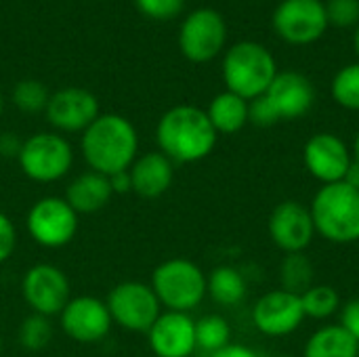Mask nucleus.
I'll use <instances>...</instances> for the list:
<instances>
[{
    "instance_id": "nucleus-1",
    "label": "nucleus",
    "mask_w": 359,
    "mask_h": 357,
    "mask_svg": "<svg viewBox=\"0 0 359 357\" xmlns=\"http://www.w3.org/2000/svg\"><path fill=\"white\" fill-rule=\"evenodd\" d=\"M217 139L219 135L212 128L206 109L187 103L164 112L156 126L158 151L175 164H194L208 158Z\"/></svg>"
},
{
    "instance_id": "nucleus-2",
    "label": "nucleus",
    "mask_w": 359,
    "mask_h": 357,
    "mask_svg": "<svg viewBox=\"0 0 359 357\" xmlns=\"http://www.w3.org/2000/svg\"><path fill=\"white\" fill-rule=\"evenodd\" d=\"M82 156L88 170L111 177L128 170L139 156V133L135 124L120 114H99V118L82 133Z\"/></svg>"
},
{
    "instance_id": "nucleus-3",
    "label": "nucleus",
    "mask_w": 359,
    "mask_h": 357,
    "mask_svg": "<svg viewBox=\"0 0 359 357\" xmlns=\"http://www.w3.org/2000/svg\"><path fill=\"white\" fill-rule=\"evenodd\" d=\"M311 221L316 236L330 244L359 242V191L345 181L322 185L311 204Z\"/></svg>"
},
{
    "instance_id": "nucleus-4",
    "label": "nucleus",
    "mask_w": 359,
    "mask_h": 357,
    "mask_svg": "<svg viewBox=\"0 0 359 357\" xmlns=\"http://www.w3.org/2000/svg\"><path fill=\"white\" fill-rule=\"evenodd\" d=\"M151 290L166 311L189 314L208 295V280L202 267L189 259L172 257L151 271Z\"/></svg>"
},
{
    "instance_id": "nucleus-5",
    "label": "nucleus",
    "mask_w": 359,
    "mask_h": 357,
    "mask_svg": "<svg viewBox=\"0 0 359 357\" xmlns=\"http://www.w3.org/2000/svg\"><path fill=\"white\" fill-rule=\"evenodd\" d=\"M278 76L273 55L259 42L244 40L233 44L223 59V80L229 93L252 101L269 88Z\"/></svg>"
},
{
    "instance_id": "nucleus-6",
    "label": "nucleus",
    "mask_w": 359,
    "mask_h": 357,
    "mask_svg": "<svg viewBox=\"0 0 359 357\" xmlns=\"http://www.w3.org/2000/svg\"><path fill=\"white\" fill-rule=\"evenodd\" d=\"M17 162L29 181L57 183L72 170L74 149L61 133L44 130L23 139Z\"/></svg>"
},
{
    "instance_id": "nucleus-7",
    "label": "nucleus",
    "mask_w": 359,
    "mask_h": 357,
    "mask_svg": "<svg viewBox=\"0 0 359 357\" xmlns=\"http://www.w3.org/2000/svg\"><path fill=\"white\" fill-rule=\"evenodd\" d=\"M78 213L61 196H44L36 200L25 215L29 238L42 248H63L78 234Z\"/></svg>"
},
{
    "instance_id": "nucleus-8",
    "label": "nucleus",
    "mask_w": 359,
    "mask_h": 357,
    "mask_svg": "<svg viewBox=\"0 0 359 357\" xmlns=\"http://www.w3.org/2000/svg\"><path fill=\"white\" fill-rule=\"evenodd\" d=\"M105 303L114 324H118L128 332L147 335V330L162 314V305L156 292L151 290V286L137 280H126L116 284L109 290Z\"/></svg>"
},
{
    "instance_id": "nucleus-9",
    "label": "nucleus",
    "mask_w": 359,
    "mask_h": 357,
    "mask_svg": "<svg viewBox=\"0 0 359 357\" xmlns=\"http://www.w3.org/2000/svg\"><path fill=\"white\" fill-rule=\"evenodd\" d=\"M21 295L32 314L46 318L59 316L72 299V286L63 269L53 263H36L27 267L21 280Z\"/></svg>"
},
{
    "instance_id": "nucleus-10",
    "label": "nucleus",
    "mask_w": 359,
    "mask_h": 357,
    "mask_svg": "<svg viewBox=\"0 0 359 357\" xmlns=\"http://www.w3.org/2000/svg\"><path fill=\"white\" fill-rule=\"evenodd\" d=\"M276 34L294 46H305L324 36L328 17L322 0H282L273 11Z\"/></svg>"
},
{
    "instance_id": "nucleus-11",
    "label": "nucleus",
    "mask_w": 359,
    "mask_h": 357,
    "mask_svg": "<svg viewBox=\"0 0 359 357\" xmlns=\"http://www.w3.org/2000/svg\"><path fill=\"white\" fill-rule=\"evenodd\" d=\"M227 40L225 19L215 8H196L189 13L179 29V48L185 59L206 63L215 59Z\"/></svg>"
},
{
    "instance_id": "nucleus-12",
    "label": "nucleus",
    "mask_w": 359,
    "mask_h": 357,
    "mask_svg": "<svg viewBox=\"0 0 359 357\" xmlns=\"http://www.w3.org/2000/svg\"><path fill=\"white\" fill-rule=\"evenodd\" d=\"M59 326L72 341L95 345L109 335L114 320L105 301L93 295H80L72 297L69 303L63 307V311L59 314Z\"/></svg>"
},
{
    "instance_id": "nucleus-13",
    "label": "nucleus",
    "mask_w": 359,
    "mask_h": 357,
    "mask_svg": "<svg viewBox=\"0 0 359 357\" xmlns=\"http://www.w3.org/2000/svg\"><path fill=\"white\" fill-rule=\"evenodd\" d=\"M250 318L255 328L271 339H280L297 332L307 320L303 311L301 295L288 292L284 288H273L265 292L255 303Z\"/></svg>"
},
{
    "instance_id": "nucleus-14",
    "label": "nucleus",
    "mask_w": 359,
    "mask_h": 357,
    "mask_svg": "<svg viewBox=\"0 0 359 357\" xmlns=\"http://www.w3.org/2000/svg\"><path fill=\"white\" fill-rule=\"evenodd\" d=\"M303 164L305 170L322 185L345 181V175L353 164L351 147L334 133L311 135L303 147Z\"/></svg>"
},
{
    "instance_id": "nucleus-15",
    "label": "nucleus",
    "mask_w": 359,
    "mask_h": 357,
    "mask_svg": "<svg viewBox=\"0 0 359 357\" xmlns=\"http://www.w3.org/2000/svg\"><path fill=\"white\" fill-rule=\"evenodd\" d=\"M267 229H269V240L284 255L305 252L316 238V227L311 221L309 206L299 200L280 202L269 215Z\"/></svg>"
},
{
    "instance_id": "nucleus-16",
    "label": "nucleus",
    "mask_w": 359,
    "mask_h": 357,
    "mask_svg": "<svg viewBox=\"0 0 359 357\" xmlns=\"http://www.w3.org/2000/svg\"><path fill=\"white\" fill-rule=\"evenodd\" d=\"M97 97L80 86H65L50 93L44 116L59 133H84L99 118Z\"/></svg>"
},
{
    "instance_id": "nucleus-17",
    "label": "nucleus",
    "mask_w": 359,
    "mask_h": 357,
    "mask_svg": "<svg viewBox=\"0 0 359 357\" xmlns=\"http://www.w3.org/2000/svg\"><path fill=\"white\" fill-rule=\"evenodd\" d=\"M147 343L156 357H191L196 345V320L181 311H162L147 330Z\"/></svg>"
},
{
    "instance_id": "nucleus-18",
    "label": "nucleus",
    "mask_w": 359,
    "mask_h": 357,
    "mask_svg": "<svg viewBox=\"0 0 359 357\" xmlns=\"http://www.w3.org/2000/svg\"><path fill=\"white\" fill-rule=\"evenodd\" d=\"M265 99L278 120H299L311 109L316 101V88L301 72H278L265 90Z\"/></svg>"
},
{
    "instance_id": "nucleus-19",
    "label": "nucleus",
    "mask_w": 359,
    "mask_h": 357,
    "mask_svg": "<svg viewBox=\"0 0 359 357\" xmlns=\"http://www.w3.org/2000/svg\"><path fill=\"white\" fill-rule=\"evenodd\" d=\"M128 173L133 191L139 198L156 200L164 196L175 181V162L168 160L162 151H145L137 156Z\"/></svg>"
},
{
    "instance_id": "nucleus-20",
    "label": "nucleus",
    "mask_w": 359,
    "mask_h": 357,
    "mask_svg": "<svg viewBox=\"0 0 359 357\" xmlns=\"http://www.w3.org/2000/svg\"><path fill=\"white\" fill-rule=\"evenodd\" d=\"M111 196L114 189L109 177L95 170H84L67 183L63 198L78 215H95L109 204Z\"/></svg>"
},
{
    "instance_id": "nucleus-21",
    "label": "nucleus",
    "mask_w": 359,
    "mask_h": 357,
    "mask_svg": "<svg viewBox=\"0 0 359 357\" xmlns=\"http://www.w3.org/2000/svg\"><path fill=\"white\" fill-rule=\"evenodd\" d=\"M206 116L217 135H236L248 124V101L229 90L219 93L210 101Z\"/></svg>"
},
{
    "instance_id": "nucleus-22",
    "label": "nucleus",
    "mask_w": 359,
    "mask_h": 357,
    "mask_svg": "<svg viewBox=\"0 0 359 357\" xmlns=\"http://www.w3.org/2000/svg\"><path fill=\"white\" fill-rule=\"evenodd\" d=\"M358 341L341 324H326L307 339L303 357H358Z\"/></svg>"
},
{
    "instance_id": "nucleus-23",
    "label": "nucleus",
    "mask_w": 359,
    "mask_h": 357,
    "mask_svg": "<svg viewBox=\"0 0 359 357\" xmlns=\"http://www.w3.org/2000/svg\"><path fill=\"white\" fill-rule=\"evenodd\" d=\"M208 295L215 303L223 307H236L246 299L248 284L244 274L233 265H219L208 276Z\"/></svg>"
},
{
    "instance_id": "nucleus-24",
    "label": "nucleus",
    "mask_w": 359,
    "mask_h": 357,
    "mask_svg": "<svg viewBox=\"0 0 359 357\" xmlns=\"http://www.w3.org/2000/svg\"><path fill=\"white\" fill-rule=\"evenodd\" d=\"M313 263L305 252H290L284 255L280 263V288L303 295L313 286Z\"/></svg>"
},
{
    "instance_id": "nucleus-25",
    "label": "nucleus",
    "mask_w": 359,
    "mask_h": 357,
    "mask_svg": "<svg viewBox=\"0 0 359 357\" xmlns=\"http://www.w3.org/2000/svg\"><path fill=\"white\" fill-rule=\"evenodd\" d=\"M231 343V326L219 314H208L196 320V345L208 356Z\"/></svg>"
},
{
    "instance_id": "nucleus-26",
    "label": "nucleus",
    "mask_w": 359,
    "mask_h": 357,
    "mask_svg": "<svg viewBox=\"0 0 359 357\" xmlns=\"http://www.w3.org/2000/svg\"><path fill=\"white\" fill-rule=\"evenodd\" d=\"M301 301H303L305 318H311V320H328L334 314H339L343 305L339 290L326 284H313L309 290L301 295Z\"/></svg>"
},
{
    "instance_id": "nucleus-27",
    "label": "nucleus",
    "mask_w": 359,
    "mask_h": 357,
    "mask_svg": "<svg viewBox=\"0 0 359 357\" xmlns=\"http://www.w3.org/2000/svg\"><path fill=\"white\" fill-rule=\"evenodd\" d=\"M17 341L25 351H42L53 341V322L46 316L29 314L17 330Z\"/></svg>"
},
{
    "instance_id": "nucleus-28",
    "label": "nucleus",
    "mask_w": 359,
    "mask_h": 357,
    "mask_svg": "<svg viewBox=\"0 0 359 357\" xmlns=\"http://www.w3.org/2000/svg\"><path fill=\"white\" fill-rule=\"evenodd\" d=\"M332 99L349 112H359V63L345 65L332 78Z\"/></svg>"
},
{
    "instance_id": "nucleus-29",
    "label": "nucleus",
    "mask_w": 359,
    "mask_h": 357,
    "mask_svg": "<svg viewBox=\"0 0 359 357\" xmlns=\"http://www.w3.org/2000/svg\"><path fill=\"white\" fill-rule=\"evenodd\" d=\"M50 99L48 88L38 82V80H21L13 86L11 93V101L15 103V107H19L23 114H40L46 109Z\"/></svg>"
},
{
    "instance_id": "nucleus-30",
    "label": "nucleus",
    "mask_w": 359,
    "mask_h": 357,
    "mask_svg": "<svg viewBox=\"0 0 359 357\" xmlns=\"http://www.w3.org/2000/svg\"><path fill=\"white\" fill-rule=\"evenodd\" d=\"M328 23L337 27H358L359 0H328L324 2Z\"/></svg>"
},
{
    "instance_id": "nucleus-31",
    "label": "nucleus",
    "mask_w": 359,
    "mask_h": 357,
    "mask_svg": "<svg viewBox=\"0 0 359 357\" xmlns=\"http://www.w3.org/2000/svg\"><path fill=\"white\" fill-rule=\"evenodd\" d=\"M137 6L143 15L162 21L177 17L183 8V0H137Z\"/></svg>"
},
{
    "instance_id": "nucleus-32",
    "label": "nucleus",
    "mask_w": 359,
    "mask_h": 357,
    "mask_svg": "<svg viewBox=\"0 0 359 357\" xmlns=\"http://www.w3.org/2000/svg\"><path fill=\"white\" fill-rule=\"evenodd\" d=\"M248 122L255 124V126H261V128H267V126H273L278 120V116L273 114L271 105L267 103L265 95L248 101Z\"/></svg>"
},
{
    "instance_id": "nucleus-33",
    "label": "nucleus",
    "mask_w": 359,
    "mask_h": 357,
    "mask_svg": "<svg viewBox=\"0 0 359 357\" xmlns=\"http://www.w3.org/2000/svg\"><path fill=\"white\" fill-rule=\"evenodd\" d=\"M17 248V229L6 213L0 210V265L6 263Z\"/></svg>"
},
{
    "instance_id": "nucleus-34",
    "label": "nucleus",
    "mask_w": 359,
    "mask_h": 357,
    "mask_svg": "<svg viewBox=\"0 0 359 357\" xmlns=\"http://www.w3.org/2000/svg\"><path fill=\"white\" fill-rule=\"evenodd\" d=\"M339 324L359 343V297L347 301L345 305H341Z\"/></svg>"
},
{
    "instance_id": "nucleus-35",
    "label": "nucleus",
    "mask_w": 359,
    "mask_h": 357,
    "mask_svg": "<svg viewBox=\"0 0 359 357\" xmlns=\"http://www.w3.org/2000/svg\"><path fill=\"white\" fill-rule=\"evenodd\" d=\"M21 145H23V141L19 139V135L0 133V156L2 158H15L17 160V156L21 151Z\"/></svg>"
},
{
    "instance_id": "nucleus-36",
    "label": "nucleus",
    "mask_w": 359,
    "mask_h": 357,
    "mask_svg": "<svg viewBox=\"0 0 359 357\" xmlns=\"http://www.w3.org/2000/svg\"><path fill=\"white\" fill-rule=\"evenodd\" d=\"M208 357H261L252 347L248 345H240V343H229L227 347L210 353Z\"/></svg>"
},
{
    "instance_id": "nucleus-37",
    "label": "nucleus",
    "mask_w": 359,
    "mask_h": 357,
    "mask_svg": "<svg viewBox=\"0 0 359 357\" xmlns=\"http://www.w3.org/2000/svg\"><path fill=\"white\" fill-rule=\"evenodd\" d=\"M109 183H111L114 194H128V191H133V181H130V173L128 170H120V173L111 175Z\"/></svg>"
},
{
    "instance_id": "nucleus-38",
    "label": "nucleus",
    "mask_w": 359,
    "mask_h": 357,
    "mask_svg": "<svg viewBox=\"0 0 359 357\" xmlns=\"http://www.w3.org/2000/svg\"><path fill=\"white\" fill-rule=\"evenodd\" d=\"M345 183H347V185H351L353 189H358L359 191V164L358 162H353V164H351L349 173L345 175Z\"/></svg>"
},
{
    "instance_id": "nucleus-39",
    "label": "nucleus",
    "mask_w": 359,
    "mask_h": 357,
    "mask_svg": "<svg viewBox=\"0 0 359 357\" xmlns=\"http://www.w3.org/2000/svg\"><path fill=\"white\" fill-rule=\"evenodd\" d=\"M351 156H353V162L359 164V130L355 133V139H353V145H351Z\"/></svg>"
},
{
    "instance_id": "nucleus-40",
    "label": "nucleus",
    "mask_w": 359,
    "mask_h": 357,
    "mask_svg": "<svg viewBox=\"0 0 359 357\" xmlns=\"http://www.w3.org/2000/svg\"><path fill=\"white\" fill-rule=\"evenodd\" d=\"M353 48H355V53H358L359 57V25L355 27V34H353Z\"/></svg>"
},
{
    "instance_id": "nucleus-41",
    "label": "nucleus",
    "mask_w": 359,
    "mask_h": 357,
    "mask_svg": "<svg viewBox=\"0 0 359 357\" xmlns=\"http://www.w3.org/2000/svg\"><path fill=\"white\" fill-rule=\"evenodd\" d=\"M2 109H4V99H2V95H0V114H2Z\"/></svg>"
},
{
    "instance_id": "nucleus-42",
    "label": "nucleus",
    "mask_w": 359,
    "mask_h": 357,
    "mask_svg": "<svg viewBox=\"0 0 359 357\" xmlns=\"http://www.w3.org/2000/svg\"><path fill=\"white\" fill-rule=\"evenodd\" d=\"M0 351H2V335H0Z\"/></svg>"
},
{
    "instance_id": "nucleus-43",
    "label": "nucleus",
    "mask_w": 359,
    "mask_h": 357,
    "mask_svg": "<svg viewBox=\"0 0 359 357\" xmlns=\"http://www.w3.org/2000/svg\"><path fill=\"white\" fill-rule=\"evenodd\" d=\"M276 357H294V356H286V353H284V356H276Z\"/></svg>"
},
{
    "instance_id": "nucleus-44",
    "label": "nucleus",
    "mask_w": 359,
    "mask_h": 357,
    "mask_svg": "<svg viewBox=\"0 0 359 357\" xmlns=\"http://www.w3.org/2000/svg\"><path fill=\"white\" fill-rule=\"evenodd\" d=\"M358 357H359V347H358Z\"/></svg>"
}]
</instances>
